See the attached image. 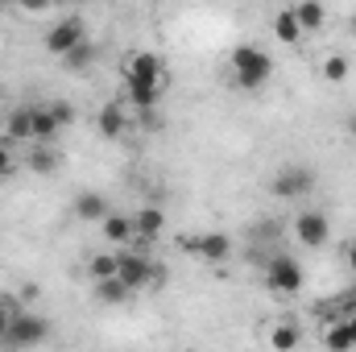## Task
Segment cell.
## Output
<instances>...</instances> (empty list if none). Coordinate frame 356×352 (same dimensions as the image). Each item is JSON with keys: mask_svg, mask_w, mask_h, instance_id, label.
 <instances>
[{"mask_svg": "<svg viewBox=\"0 0 356 352\" xmlns=\"http://www.w3.org/2000/svg\"><path fill=\"white\" fill-rule=\"evenodd\" d=\"M129 294H133V290H129L116 273H112V278H95V298H99L104 307H120Z\"/></svg>", "mask_w": 356, "mask_h": 352, "instance_id": "8fae6325", "label": "cell"}, {"mask_svg": "<svg viewBox=\"0 0 356 352\" xmlns=\"http://www.w3.org/2000/svg\"><path fill=\"white\" fill-rule=\"evenodd\" d=\"M294 17H298V25H302V33L311 29H323V21H327V8H323V0H302L298 8H294Z\"/></svg>", "mask_w": 356, "mask_h": 352, "instance_id": "5bb4252c", "label": "cell"}, {"mask_svg": "<svg viewBox=\"0 0 356 352\" xmlns=\"http://www.w3.org/2000/svg\"><path fill=\"white\" fill-rule=\"evenodd\" d=\"M323 344L332 352H348V349H356V340H353V332H348V323L344 319H332V328L323 332Z\"/></svg>", "mask_w": 356, "mask_h": 352, "instance_id": "e0dca14e", "label": "cell"}, {"mask_svg": "<svg viewBox=\"0 0 356 352\" xmlns=\"http://www.w3.org/2000/svg\"><path fill=\"white\" fill-rule=\"evenodd\" d=\"M273 33H277V42H286V46H294V42L302 38V25H298L294 8H282V13L273 17Z\"/></svg>", "mask_w": 356, "mask_h": 352, "instance_id": "9a60e30c", "label": "cell"}, {"mask_svg": "<svg viewBox=\"0 0 356 352\" xmlns=\"http://www.w3.org/2000/svg\"><path fill=\"white\" fill-rule=\"evenodd\" d=\"M348 133H353V137H356V116H353V120H348Z\"/></svg>", "mask_w": 356, "mask_h": 352, "instance_id": "83f0119b", "label": "cell"}, {"mask_svg": "<svg viewBox=\"0 0 356 352\" xmlns=\"http://www.w3.org/2000/svg\"><path fill=\"white\" fill-rule=\"evenodd\" d=\"M269 75H273V58L261 46H236L232 50V79H236V88L257 91L269 83Z\"/></svg>", "mask_w": 356, "mask_h": 352, "instance_id": "7a4b0ae2", "label": "cell"}, {"mask_svg": "<svg viewBox=\"0 0 356 352\" xmlns=\"http://www.w3.org/2000/svg\"><path fill=\"white\" fill-rule=\"evenodd\" d=\"M124 88H129V99L141 108V112H154V104L162 99V88H166V67L158 54H133L124 63Z\"/></svg>", "mask_w": 356, "mask_h": 352, "instance_id": "6da1fadb", "label": "cell"}, {"mask_svg": "<svg viewBox=\"0 0 356 352\" xmlns=\"http://www.w3.org/2000/svg\"><path fill=\"white\" fill-rule=\"evenodd\" d=\"M116 262H120L116 253H95L91 257V278H112L116 273Z\"/></svg>", "mask_w": 356, "mask_h": 352, "instance_id": "44dd1931", "label": "cell"}, {"mask_svg": "<svg viewBox=\"0 0 356 352\" xmlns=\"http://www.w3.org/2000/svg\"><path fill=\"white\" fill-rule=\"evenodd\" d=\"M58 129H63V120L54 116L50 104H46V108H33V141H50Z\"/></svg>", "mask_w": 356, "mask_h": 352, "instance_id": "2e32d148", "label": "cell"}, {"mask_svg": "<svg viewBox=\"0 0 356 352\" xmlns=\"http://www.w3.org/2000/svg\"><path fill=\"white\" fill-rule=\"evenodd\" d=\"M95 129H99V137H108V141H116V137H124V112H120V104H104L99 108V116H95Z\"/></svg>", "mask_w": 356, "mask_h": 352, "instance_id": "30bf717a", "label": "cell"}, {"mask_svg": "<svg viewBox=\"0 0 356 352\" xmlns=\"http://www.w3.org/2000/svg\"><path fill=\"white\" fill-rule=\"evenodd\" d=\"M8 137L13 141H29L33 137V108H17L8 116Z\"/></svg>", "mask_w": 356, "mask_h": 352, "instance_id": "ac0fdd59", "label": "cell"}, {"mask_svg": "<svg viewBox=\"0 0 356 352\" xmlns=\"http://www.w3.org/2000/svg\"><path fill=\"white\" fill-rule=\"evenodd\" d=\"M108 211H112V207H108V199H104V195H95V191H83V195L75 199V216H79V220H95V224H99Z\"/></svg>", "mask_w": 356, "mask_h": 352, "instance_id": "7c38bea8", "label": "cell"}, {"mask_svg": "<svg viewBox=\"0 0 356 352\" xmlns=\"http://www.w3.org/2000/svg\"><path fill=\"white\" fill-rule=\"evenodd\" d=\"M0 175H8V154L0 150Z\"/></svg>", "mask_w": 356, "mask_h": 352, "instance_id": "4316f807", "label": "cell"}, {"mask_svg": "<svg viewBox=\"0 0 356 352\" xmlns=\"http://www.w3.org/2000/svg\"><path fill=\"white\" fill-rule=\"evenodd\" d=\"M13 4H21V8H29V13H42V8H50V0H13Z\"/></svg>", "mask_w": 356, "mask_h": 352, "instance_id": "603a6c76", "label": "cell"}, {"mask_svg": "<svg viewBox=\"0 0 356 352\" xmlns=\"http://www.w3.org/2000/svg\"><path fill=\"white\" fill-rule=\"evenodd\" d=\"M315 186V170L311 166H286V170H277L273 182H269V191L277 195V199H294V195H307Z\"/></svg>", "mask_w": 356, "mask_h": 352, "instance_id": "52a82bcc", "label": "cell"}, {"mask_svg": "<svg viewBox=\"0 0 356 352\" xmlns=\"http://www.w3.org/2000/svg\"><path fill=\"white\" fill-rule=\"evenodd\" d=\"M195 257H203V262H224L228 253H232V241L224 237V232H207V237H191V241H182Z\"/></svg>", "mask_w": 356, "mask_h": 352, "instance_id": "9c48e42d", "label": "cell"}, {"mask_svg": "<svg viewBox=\"0 0 356 352\" xmlns=\"http://www.w3.org/2000/svg\"><path fill=\"white\" fill-rule=\"evenodd\" d=\"M79 46H88V29H83L79 17H63V21H54V25L46 29V50H50V54L67 58V54L79 50Z\"/></svg>", "mask_w": 356, "mask_h": 352, "instance_id": "277c9868", "label": "cell"}, {"mask_svg": "<svg viewBox=\"0 0 356 352\" xmlns=\"http://www.w3.org/2000/svg\"><path fill=\"white\" fill-rule=\"evenodd\" d=\"M353 33H356V17H353Z\"/></svg>", "mask_w": 356, "mask_h": 352, "instance_id": "f1b7e54d", "label": "cell"}, {"mask_svg": "<svg viewBox=\"0 0 356 352\" xmlns=\"http://www.w3.org/2000/svg\"><path fill=\"white\" fill-rule=\"evenodd\" d=\"M353 75V63L344 58V54H327V63H323V79L327 83H344Z\"/></svg>", "mask_w": 356, "mask_h": 352, "instance_id": "ffe728a7", "label": "cell"}, {"mask_svg": "<svg viewBox=\"0 0 356 352\" xmlns=\"http://www.w3.org/2000/svg\"><path fill=\"white\" fill-rule=\"evenodd\" d=\"M340 319H344V323H348V332H353V340H356V307H353V311H344V315H340Z\"/></svg>", "mask_w": 356, "mask_h": 352, "instance_id": "cb8c5ba5", "label": "cell"}, {"mask_svg": "<svg viewBox=\"0 0 356 352\" xmlns=\"http://www.w3.org/2000/svg\"><path fill=\"white\" fill-rule=\"evenodd\" d=\"M162 224H166V216H162L158 207H141V211L133 216V228H137L141 237H158V232H162Z\"/></svg>", "mask_w": 356, "mask_h": 352, "instance_id": "d6986e66", "label": "cell"}, {"mask_svg": "<svg viewBox=\"0 0 356 352\" xmlns=\"http://www.w3.org/2000/svg\"><path fill=\"white\" fill-rule=\"evenodd\" d=\"M266 286L273 290V294H298V290H302V265L294 262V257H286V253L269 257Z\"/></svg>", "mask_w": 356, "mask_h": 352, "instance_id": "8992f818", "label": "cell"}, {"mask_svg": "<svg viewBox=\"0 0 356 352\" xmlns=\"http://www.w3.org/2000/svg\"><path fill=\"white\" fill-rule=\"evenodd\" d=\"M120 262H116V278L137 294V290H145V286H154V282H162V269L149 262V253H116Z\"/></svg>", "mask_w": 356, "mask_h": 352, "instance_id": "3957f363", "label": "cell"}, {"mask_svg": "<svg viewBox=\"0 0 356 352\" xmlns=\"http://www.w3.org/2000/svg\"><path fill=\"white\" fill-rule=\"evenodd\" d=\"M8 319H13V311H8V307L0 303V336H4V328H8Z\"/></svg>", "mask_w": 356, "mask_h": 352, "instance_id": "484cf974", "label": "cell"}, {"mask_svg": "<svg viewBox=\"0 0 356 352\" xmlns=\"http://www.w3.org/2000/svg\"><path fill=\"white\" fill-rule=\"evenodd\" d=\"M46 332H50L46 319H38V315H17V311H13V319H8L0 344H8V349H33V344L46 340Z\"/></svg>", "mask_w": 356, "mask_h": 352, "instance_id": "5b68a950", "label": "cell"}, {"mask_svg": "<svg viewBox=\"0 0 356 352\" xmlns=\"http://www.w3.org/2000/svg\"><path fill=\"white\" fill-rule=\"evenodd\" d=\"M269 344H273V349H294V344H298V332H294V328H273V332H269Z\"/></svg>", "mask_w": 356, "mask_h": 352, "instance_id": "7402d4cb", "label": "cell"}, {"mask_svg": "<svg viewBox=\"0 0 356 352\" xmlns=\"http://www.w3.org/2000/svg\"><path fill=\"white\" fill-rule=\"evenodd\" d=\"M294 237H298L307 249H319V245H327V237H332V228H327V216H323V211H302V216L294 220Z\"/></svg>", "mask_w": 356, "mask_h": 352, "instance_id": "ba28073f", "label": "cell"}, {"mask_svg": "<svg viewBox=\"0 0 356 352\" xmlns=\"http://www.w3.org/2000/svg\"><path fill=\"white\" fill-rule=\"evenodd\" d=\"M344 262H348V269H353V273H356V241H353V245H348V249H344Z\"/></svg>", "mask_w": 356, "mask_h": 352, "instance_id": "d4e9b609", "label": "cell"}, {"mask_svg": "<svg viewBox=\"0 0 356 352\" xmlns=\"http://www.w3.org/2000/svg\"><path fill=\"white\" fill-rule=\"evenodd\" d=\"M99 228H104V237H108L112 245H124V241L133 237V220L120 216V211H108V216L99 220Z\"/></svg>", "mask_w": 356, "mask_h": 352, "instance_id": "4fadbf2b", "label": "cell"}]
</instances>
